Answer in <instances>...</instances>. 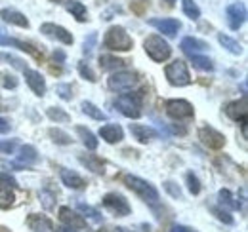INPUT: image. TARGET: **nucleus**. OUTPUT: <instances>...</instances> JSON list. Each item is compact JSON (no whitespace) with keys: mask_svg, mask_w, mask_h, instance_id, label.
<instances>
[{"mask_svg":"<svg viewBox=\"0 0 248 232\" xmlns=\"http://www.w3.org/2000/svg\"><path fill=\"white\" fill-rule=\"evenodd\" d=\"M103 44H105V48H109L113 52H130L132 46H134V40L130 38V34L126 32L124 27L113 25V27H109L107 32H105Z\"/></svg>","mask_w":248,"mask_h":232,"instance_id":"obj_1","label":"nucleus"},{"mask_svg":"<svg viewBox=\"0 0 248 232\" xmlns=\"http://www.w3.org/2000/svg\"><path fill=\"white\" fill-rule=\"evenodd\" d=\"M124 185L130 190H134L143 202L147 203L158 202V192H156V188L151 183H147V181H143V179H140L136 175H124Z\"/></svg>","mask_w":248,"mask_h":232,"instance_id":"obj_2","label":"nucleus"},{"mask_svg":"<svg viewBox=\"0 0 248 232\" xmlns=\"http://www.w3.org/2000/svg\"><path fill=\"white\" fill-rule=\"evenodd\" d=\"M143 48H145L147 56L153 59V61H156V63H162V61H166V59L172 56L170 44H168L162 36H158V34L147 36V38L143 40Z\"/></svg>","mask_w":248,"mask_h":232,"instance_id":"obj_3","label":"nucleus"},{"mask_svg":"<svg viewBox=\"0 0 248 232\" xmlns=\"http://www.w3.org/2000/svg\"><path fill=\"white\" fill-rule=\"evenodd\" d=\"M115 107L123 113L126 118H140L141 116V95L140 93H124L119 95L115 101Z\"/></svg>","mask_w":248,"mask_h":232,"instance_id":"obj_4","label":"nucleus"},{"mask_svg":"<svg viewBox=\"0 0 248 232\" xmlns=\"http://www.w3.org/2000/svg\"><path fill=\"white\" fill-rule=\"evenodd\" d=\"M164 74H166V80L172 84V86H189L191 84V76H189V69L182 59H176L172 61L170 65H166L164 69Z\"/></svg>","mask_w":248,"mask_h":232,"instance_id":"obj_5","label":"nucleus"},{"mask_svg":"<svg viewBox=\"0 0 248 232\" xmlns=\"http://www.w3.org/2000/svg\"><path fill=\"white\" fill-rule=\"evenodd\" d=\"M138 84V76L136 72H130V71H119V72H113L107 80V86L111 87L113 91H128Z\"/></svg>","mask_w":248,"mask_h":232,"instance_id":"obj_6","label":"nucleus"},{"mask_svg":"<svg viewBox=\"0 0 248 232\" xmlns=\"http://www.w3.org/2000/svg\"><path fill=\"white\" fill-rule=\"evenodd\" d=\"M103 205H105L109 211H113L117 217H126V215L132 213V207H130L128 200L124 198L123 194H119V192H109V194H105V196H103Z\"/></svg>","mask_w":248,"mask_h":232,"instance_id":"obj_7","label":"nucleus"},{"mask_svg":"<svg viewBox=\"0 0 248 232\" xmlns=\"http://www.w3.org/2000/svg\"><path fill=\"white\" fill-rule=\"evenodd\" d=\"M166 113L174 120H186L195 115V109L186 99H170L166 101Z\"/></svg>","mask_w":248,"mask_h":232,"instance_id":"obj_8","label":"nucleus"},{"mask_svg":"<svg viewBox=\"0 0 248 232\" xmlns=\"http://www.w3.org/2000/svg\"><path fill=\"white\" fill-rule=\"evenodd\" d=\"M225 14H227V25L231 30H239L247 21V6L243 2L229 4Z\"/></svg>","mask_w":248,"mask_h":232,"instance_id":"obj_9","label":"nucleus"},{"mask_svg":"<svg viewBox=\"0 0 248 232\" xmlns=\"http://www.w3.org/2000/svg\"><path fill=\"white\" fill-rule=\"evenodd\" d=\"M199 139L202 141V145L212 148V150H219V148H223V145H225V137L217 130L210 128V126H202L199 130Z\"/></svg>","mask_w":248,"mask_h":232,"instance_id":"obj_10","label":"nucleus"},{"mask_svg":"<svg viewBox=\"0 0 248 232\" xmlns=\"http://www.w3.org/2000/svg\"><path fill=\"white\" fill-rule=\"evenodd\" d=\"M40 32L46 34L48 38H54V40H58L62 44H67V46H71L73 40H75L69 30L62 27V25H56V23H42L40 25Z\"/></svg>","mask_w":248,"mask_h":232,"instance_id":"obj_11","label":"nucleus"},{"mask_svg":"<svg viewBox=\"0 0 248 232\" xmlns=\"http://www.w3.org/2000/svg\"><path fill=\"white\" fill-rule=\"evenodd\" d=\"M149 25L155 27L156 30H160L166 36H176L178 30L182 29V23L178 19H174V17H164V19L153 17V19H149Z\"/></svg>","mask_w":248,"mask_h":232,"instance_id":"obj_12","label":"nucleus"},{"mask_svg":"<svg viewBox=\"0 0 248 232\" xmlns=\"http://www.w3.org/2000/svg\"><path fill=\"white\" fill-rule=\"evenodd\" d=\"M23 74H25V80H27L29 87L32 89V93L42 97L46 93V80H44V76L38 71H31V69H25Z\"/></svg>","mask_w":248,"mask_h":232,"instance_id":"obj_13","label":"nucleus"},{"mask_svg":"<svg viewBox=\"0 0 248 232\" xmlns=\"http://www.w3.org/2000/svg\"><path fill=\"white\" fill-rule=\"evenodd\" d=\"M60 219L65 227H71V229H86V221L77 213L73 211L71 207H60Z\"/></svg>","mask_w":248,"mask_h":232,"instance_id":"obj_14","label":"nucleus"},{"mask_svg":"<svg viewBox=\"0 0 248 232\" xmlns=\"http://www.w3.org/2000/svg\"><path fill=\"white\" fill-rule=\"evenodd\" d=\"M27 227L32 232H56L54 231V225L52 221L46 217V215H38V213H31L27 217Z\"/></svg>","mask_w":248,"mask_h":232,"instance_id":"obj_15","label":"nucleus"},{"mask_svg":"<svg viewBox=\"0 0 248 232\" xmlns=\"http://www.w3.org/2000/svg\"><path fill=\"white\" fill-rule=\"evenodd\" d=\"M99 135H101V139H103V141H107V143L115 145V143L123 141L124 131L119 124H105V126H101V128H99Z\"/></svg>","mask_w":248,"mask_h":232,"instance_id":"obj_16","label":"nucleus"},{"mask_svg":"<svg viewBox=\"0 0 248 232\" xmlns=\"http://www.w3.org/2000/svg\"><path fill=\"white\" fill-rule=\"evenodd\" d=\"M0 17H2L6 23L17 25V27H21V29H29V19H27L21 12H17V10H14V8H4V10H0Z\"/></svg>","mask_w":248,"mask_h":232,"instance_id":"obj_17","label":"nucleus"},{"mask_svg":"<svg viewBox=\"0 0 248 232\" xmlns=\"http://www.w3.org/2000/svg\"><path fill=\"white\" fill-rule=\"evenodd\" d=\"M60 177H62L63 185H65V187H69V188L80 190V188H84V187H86V181H84L80 175L77 174V172L67 170V168H62V170H60Z\"/></svg>","mask_w":248,"mask_h":232,"instance_id":"obj_18","label":"nucleus"},{"mask_svg":"<svg viewBox=\"0 0 248 232\" xmlns=\"http://www.w3.org/2000/svg\"><path fill=\"white\" fill-rule=\"evenodd\" d=\"M225 115L229 116L231 120H237V122L245 120L247 115H248L247 97H243L241 101H233V103H229V105L225 107Z\"/></svg>","mask_w":248,"mask_h":232,"instance_id":"obj_19","label":"nucleus"},{"mask_svg":"<svg viewBox=\"0 0 248 232\" xmlns=\"http://www.w3.org/2000/svg\"><path fill=\"white\" fill-rule=\"evenodd\" d=\"M130 133H132V135L136 137V141H140V143H149L153 137L158 135L151 126H141V124H132V126H130Z\"/></svg>","mask_w":248,"mask_h":232,"instance_id":"obj_20","label":"nucleus"},{"mask_svg":"<svg viewBox=\"0 0 248 232\" xmlns=\"http://www.w3.org/2000/svg\"><path fill=\"white\" fill-rule=\"evenodd\" d=\"M0 46H12V48H19V50H25L27 54H31L32 58H40V54L36 52V48L31 46V44H27V42H21V40H17V38H10V36H4V34H0Z\"/></svg>","mask_w":248,"mask_h":232,"instance_id":"obj_21","label":"nucleus"},{"mask_svg":"<svg viewBox=\"0 0 248 232\" xmlns=\"http://www.w3.org/2000/svg\"><path fill=\"white\" fill-rule=\"evenodd\" d=\"M182 50L186 52L187 56H195L199 50H206L208 48V44L206 42H202V40H197V38H193V36H187L182 40Z\"/></svg>","mask_w":248,"mask_h":232,"instance_id":"obj_22","label":"nucleus"},{"mask_svg":"<svg viewBox=\"0 0 248 232\" xmlns=\"http://www.w3.org/2000/svg\"><path fill=\"white\" fill-rule=\"evenodd\" d=\"M17 160H19L21 164H25V166H32V164H36V160H38V152H36V148L32 145H23L19 148Z\"/></svg>","mask_w":248,"mask_h":232,"instance_id":"obj_23","label":"nucleus"},{"mask_svg":"<svg viewBox=\"0 0 248 232\" xmlns=\"http://www.w3.org/2000/svg\"><path fill=\"white\" fill-rule=\"evenodd\" d=\"M217 40H219V44H221L227 52H231L233 56H241V54H243V46H241L235 38H231V36H227V34H217Z\"/></svg>","mask_w":248,"mask_h":232,"instance_id":"obj_24","label":"nucleus"},{"mask_svg":"<svg viewBox=\"0 0 248 232\" xmlns=\"http://www.w3.org/2000/svg\"><path fill=\"white\" fill-rule=\"evenodd\" d=\"M78 160L90 170L93 174H103V162L97 158V156H92V154H78Z\"/></svg>","mask_w":248,"mask_h":232,"instance_id":"obj_25","label":"nucleus"},{"mask_svg":"<svg viewBox=\"0 0 248 232\" xmlns=\"http://www.w3.org/2000/svg\"><path fill=\"white\" fill-rule=\"evenodd\" d=\"M77 133H78V137L82 139V143L86 145V148H90V150H95V148H97V139H95V135H93L86 126H77Z\"/></svg>","mask_w":248,"mask_h":232,"instance_id":"obj_26","label":"nucleus"},{"mask_svg":"<svg viewBox=\"0 0 248 232\" xmlns=\"http://www.w3.org/2000/svg\"><path fill=\"white\" fill-rule=\"evenodd\" d=\"M67 10H69V14H73V15H75V19H77V21H86L88 12H86V6H84L82 2L71 0V2H69V6H67Z\"/></svg>","mask_w":248,"mask_h":232,"instance_id":"obj_27","label":"nucleus"},{"mask_svg":"<svg viewBox=\"0 0 248 232\" xmlns=\"http://www.w3.org/2000/svg\"><path fill=\"white\" fill-rule=\"evenodd\" d=\"M124 65H126V61H124V59L115 58V56H101V58H99V67L105 69V71L121 69V67H124Z\"/></svg>","mask_w":248,"mask_h":232,"instance_id":"obj_28","label":"nucleus"},{"mask_svg":"<svg viewBox=\"0 0 248 232\" xmlns=\"http://www.w3.org/2000/svg\"><path fill=\"white\" fill-rule=\"evenodd\" d=\"M16 202V196H14V192L10 190V187H6V185H0V207L2 209H8V207H12Z\"/></svg>","mask_w":248,"mask_h":232,"instance_id":"obj_29","label":"nucleus"},{"mask_svg":"<svg viewBox=\"0 0 248 232\" xmlns=\"http://www.w3.org/2000/svg\"><path fill=\"white\" fill-rule=\"evenodd\" d=\"M80 109H82L84 115H88L90 118H93V120H105V118H107V115L101 113V111H99L93 103H90V101H84V103L80 105Z\"/></svg>","mask_w":248,"mask_h":232,"instance_id":"obj_30","label":"nucleus"},{"mask_svg":"<svg viewBox=\"0 0 248 232\" xmlns=\"http://www.w3.org/2000/svg\"><path fill=\"white\" fill-rule=\"evenodd\" d=\"M191 58V63L197 67V69H201V71H214V63H212V59L206 58V56H189Z\"/></svg>","mask_w":248,"mask_h":232,"instance_id":"obj_31","label":"nucleus"},{"mask_svg":"<svg viewBox=\"0 0 248 232\" xmlns=\"http://www.w3.org/2000/svg\"><path fill=\"white\" fill-rule=\"evenodd\" d=\"M46 115H48V118H50L52 122H58V124H63V122H69V120H71V116L67 115L62 107H50V109L46 111Z\"/></svg>","mask_w":248,"mask_h":232,"instance_id":"obj_32","label":"nucleus"},{"mask_svg":"<svg viewBox=\"0 0 248 232\" xmlns=\"http://www.w3.org/2000/svg\"><path fill=\"white\" fill-rule=\"evenodd\" d=\"M48 133H50V137H52L58 145H71V143H73L71 135H69V133H65V131L60 130V128H52Z\"/></svg>","mask_w":248,"mask_h":232,"instance_id":"obj_33","label":"nucleus"},{"mask_svg":"<svg viewBox=\"0 0 248 232\" xmlns=\"http://www.w3.org/2000/svg\"><path fill=\"white\" fill-rule=\"evenodd\" d=\"M182 2H184L182 4L184 14H186L189 19H199L201 17V10H199V6H197L195 0H182Z\"/></svg>","mask_w":248,"mask_h":232,"instance_id":"obj_34","label":"nucleus"},{"mask_svg":"<svg viewBox=\"0 0 248 232\" xmlns=\"http://www.w3.org/2000/svg\"><path fill=\"white\" fill-rule=\"evenodd\" d=\"M78 211H80V215H84V217H90L92 221L95 223H101L103 221V217H101V213L92 207V205H86V203H78Z\"/></svg>","mask_w":248,"mask_h":232,"instance_id":"obj_35","label":"nucleus"},{"mask_svg":"<svg viewBox=\"0 0 248 232\" xmlns=\"http://www.w3.org/2000/svg\"><path fill=\"white\" fill-rule=\"evenodd\" d=\"M217 198H219V203H221V205H225V207H229V209H239V203L233 200V196H231V192H229L227 188H221V190L217 192Z\"/></svg>","mask_w":248,"mask_h":232,"instance_id":"obj_36","label":"nucleus"},{"mask_svg":"<svg viewBox=\"0 0 248 232\" xmlns=\"http://www.w3.org/2000/svg\"><path fill=\"white\" fill-rule=\"evenodd\" d=\"M186 181H187V187H189V192H191L193 196H197V194L201 192V181H199V177L193 174V172H187Z\"/></svg>","mask_w":248,"mask_h":232,"instance_id":"obj_37","label":"nucleus"},{"mask_svg":"<svg viewBox=\"0 0 248 232\" xmlns=\"http://www.w3.org/2000/svg\"><path fill=\"white\" fill-rule=\"evenodd\" d=\"M0 61H6V63H10L12 67H16V69H19V71H25V69H27V63H25L23 59L16 58V56H12V54H0Z\"/></svg>","mask_w":248,"mask_h":232,"instance_id":"obj_38","label":"nucleus"},{"mask_svg":"<svg viewBox=\"0 0 248 232\" xmlns=\"http://www.w3.org/2000/svg\"><path fill=\"white\" fill-rule=\"evenodd\" d=\"M78 72H80V76L86 78L88 82H95V74H93V71L90 69V65H88L86 61H80V63H78Z\"/></svg>","mask_w":248,"mask_h":232,"instance_id":"obj_39","label":"nucleus"},{"mask_svg":"<svg viewBox=\"0 0 248 232\" xmlns=\"http://www.w3.org/2000/svg\"><path fill=\"white\" fill-rule=\"evenodd\" d=\"M40 202L44 205V209H52V207H54V202H56V196H54L50 190H42V192H40Z\"/></svg>","mask_w":248,"mask_h":232,"instance_id":"obj_40","label":"nucleus"},{"mask_svg":"<svg viewBox=\"0 0 248 232\" xmlns=\"http://www.w3.org/2000/svg\"><path fill=\"white\" fill-rule=\"evenodd\" d=\"M164 190H166L172 198H182V190H180V187H178L174 181H166V183H164Z\"/></svg>","mask_w":248,"mask_h":232,"instance_id":"obj_41","label":"nucleus"},{"mask_svg":"<svg viewBox=\"0 0 248 232\" xmlns=\"http://www.w3.org/2000/svg\"><path fill=\"white\" fill-rule=\"evenodd\" d=\"M0 185H6V187H10V188H17V187H19L17 181H16V177L6 174V172H0Z\"/></svg>","mask_w":248,"mask_h":232,"instance_id":"obj_42","label":"nucleus"},{"mask_svg":"<svg viewBox=\"0 0 248 232\" xmlns=\"http://www.w3.org/2000/svg\"><path fill=\"white\" fill-rule=\"evenodd\" d=\"M212 213L217 215V219H219V221H223L225 225H233V223H235V219H233V217H231V213H227V211H221V209L214 207V209H212Z\"/></svg>","mask_w":248,"mask_h":232,"instance_id":"obj_43","label":"nucleus"},{"mask_svg":"<svg viewBox=\"0 0 248 232\" xmlns=\"http://www.w3.org/2000/svg\"><path fill=\"white\" fill-rule=\"evenodd\" d=\"M56 89H58V93H60V97H62L63 101H71V99H73V89H71V86L60 84Z\"/></svg>","mask_w":248,"mask_h":232,"instance_id":"obj_44","label":"nucleus"},{"mask_svg":"<svg viewBox=\"0 0 248 232\" xmlns=\"http://www.w3.org/2000/svg\"><path fill=\"white\" fill-rule=\"evenodd\" d=\"M95 42H97V32H90L88 34V40H84V54H92Z\"/></svg>","mask_w":248,"mask_h":232,"instance_id":"obj_45","label":"nucleus"},{"mask_svg":"<svg viewBox=\"0 0 248 232\" xmlns=\"http://www.w3.org/2000/svg\"><path fill=\"white\" fill-rule=\"evenodd\" d=\"M17 146V139H12V141H4L0 143V152H6V154H12Z\"/></svg>","mask_w":248,"mask_h":232,"instance_id":"obj_46","label":"nucleus"},{"mask_svg":"<svg viewBox=\"0 0 248 232\" xmlns=\"http://www.w3.org/2000/svg\"><path fill=\"white\" fill-rule=\"evenodd\" d=\"M4 80H6V82H4V87H6V89H14V87H17V78H16V76L6 74Z\"/></svg>","mask_w":248,"mask_h":232,"instance_id":"obj_47","label":"nucleus"},{"mask_svg":"<svg viewBox=\"0 0 248 232\" xmlns=\"http://www.w3.org/2000/svg\"><path fill=\"white\" fill-rule=\"evenodd\" d=\"M10 122L6 120V118H0V133H8L10 131Z\"/></svg>","mask_w":248,"mask_h":232,"instance_id":"obj_48","label":"nucleus"},{"mask_svg":"<svg viewBox=\"0 0 248 232\" xmlns=\"http://www.w3.org/2000/svg\"><path fill=\"white\" fill-rule=\"evenodd\" d=\"M54 59L60 61V63H63V61H65V54H63L62 50H56V52H54Z\"/></svg>","mask_w":248,"mask_h":232,"instance_id":"obj_49","label":"nucleus"},{"mask_svg":"<svg viewBox=\"0 0 248 232\" xmlns=\"http://www.w3.org/2000/svg\"><path fill=\"white\" fill-rule=\"evenodd\" d=\"M170 232H193V231L187 229V227H182V225H176V227H172V231Z\"/></svg>","mask_w":248,"mask_h":232,"instance_id":"obj_50","label":"nucleus"},{"mask_svg":"<svg viewBox=\"0 0 248 232\" xmlns=\"http://www.w3.org/2000/svg\"><path fill=\"white\" fill-rule=\"evenodd\" d=\"M58 232H77V231H75V229H71V227H65V225H63V227H60V231Z\"/></svg>","mask_w":248,"mask_h":232,"instance_id":"obj_51","label":"nucleus"},{"mask_svg":"<svg viewBox=\"0 0 248 232\" xmlns=\"http://www.w3.org/2000/svg\"><path fill=\"white\" fill-rule=\"evenodd\" d=\"M168 6H174V0H168Z\"/></svg>","mask_w":248,"mask_h":232,"instance_id":"obj_52","label":"nucleus"},{"mask_svg":"<svg viewBox=\"0 0 248 232\" xmlns=\"http://www.w3.org/2000/svg\"><path fill=\"white\" fill-rule=\"evenodd\" d=\"M52 2H56V4H60V2H63V0H52Z\"/></svg>","mask_w":248,"mask_h":232,"instance_id":"obj_53","label":"nucleus"}]
</instances>
